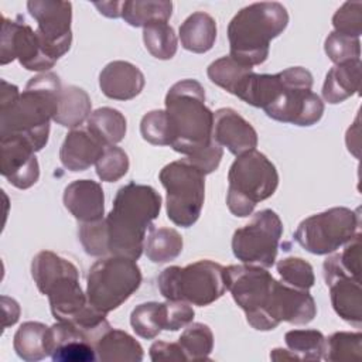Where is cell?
<instances>
[{"mask_svg": "<svg viewBox=\"0 0 362 362\" xmlns=\"http://www.w3.org/2000/svg\"><path fill=\"white\" fill-rule=\"evenodd\" d=\"M61 81L54 72L33 76L23 93L16 85L1 79L0 139L21 137L35 153L48 143L49 122L54 120L61 99Z\"/></svg>", "mask_w": 362, "mask_h": 362, "instance_id": "cell-1", "label": "cell"}, {"mask_svg": "<svg viewBox=\"0 0 362 362\" xmlns=\"http://www.w3.org/2000/svg\"><path fill=\"white\" fill-rule=\"evenodd\" d=\"M161 197L150 185L129 182L120 187L112 211L103 218L107 256L137 260L146 242V232L160 215Z\"/></svg>", "mask_w": 362, "mask_h": 362, "instance_id": "cell-2", "label": "cell"}, {"mask_svg": "<svg viewBox=\"0 0 362 362\" xmlns=\"http://www.w3.org/2000/svg\"><path fill=\"white\" fill-rule=\"evenodd\" d=\"M165 113L170 146L177 153L192 156L214 141V112L205 105V90L198 81L175 82L165 95Z\"/></svg>", "mask_w": 362, "mask_h": 362, "instance_id": "cell-3", "label": "cell"}, {"mask_svg": "<svg viewBox=\"0 0 362 362\" xmlns=\"http://www.w3.org/2000/svg\"><path fill=\"white\" fill-rule=\"evenodd\" d=\"M288 24L286 7L277 1H260L243 7L228 25L230 57L242 65L255 66L269 57L270 41Z\"/></svg>", "mask_w": 362, "mask_h": 362, "instance_id": "cell-4", "label": "cell"}, {"mask_svg": "<svg viewBox=\"0 0 362 362\" xmlns=\"http://www.w3.org/2000/svg\"><path fill=\"white\" fill-rule=\"evenodd\" d=\"M31 276L40 293L48 297L57 321L74 322L89 307L86 293L79 284V272L68 259L41 250L33 257Z\"/></svg>", "mask_w": 362, "mask_h": 362, "instance_id": "cell-5", "label": "cell"}, {"mask_svg": "<svg viewBox=\"0 0 362 362\" xmlns=\"http://www.w3.org/2000/svg\"><path fill=\"white\" fill-rule=\"evenodd\" d=\"M226 205L239 218L252 215L255 206L270 198L279 185L276 165L260 151L250 150L238 156L228 173Z\"/></svg>", "mask_w": 362, "mask_h": 362, "instance_id": "cell-6", "label": "cell"}, {"mask_svg": "<svg viewBox=\"0 0 362 362\" xmlns=\"http://www.w3.org/2000/svg\"><path fill=\"white\" fill-rule=\"evenodd\" d=\"M158 290L167 300H181L205 307L226 291L225 267L212 260H198L185 267H165L158 279Z\"/></svg>", "mask_w": 362, "mask_h": 362, "instance_id": "cell-7", "label": "cell"}, {"mask_svg": "<svg viewBox=\"0 0 362 362\" xmlns=\"http://www.w3.org/2000/svg\"><path fill=\"white\" fill-rule=\"evenodd\" d=\"M276 279L260 266L232 264L225 267L226 290L245 311L246 321L257 331H270L276 325L270 317Z\"/></svg>", "mask_w": 362, "mask_h": 362, "instance_id": "cell-8", "label": "cell"}, {"mask_svg": "<svg viewBox=\"0 0 362 362\" xmlns=\"http://www.w3.org/2000/svg\"><path fill=\"white\" fill-rule=\"evenodd\" d=\"M141 270L136 260L105 256L95 262L86 279V297L98 311L107 314L120 307L141 284Z\"/></svg>", "mask_w": 362, "mask_h": 362, "instance_id": "cell-9", "label": "cell"}, {"mask_svg": "<svg viewBox=\"0 0 362 362\" xmlns=\"http://www.w3.org/2000/svg\"><path fill=\"white\" fill-rule=\"evenodd\" d=\"M158 178L167 191L168 219L181 228L192 226L204 206L205 175L184 157L164 165Z\"/></svg>", "mask_w": 362, "mask_h": 362, "instance_id": "cell-10", "label": "cell"}, {"mask_svg": "<svg viewBox=\"0 0 362 362\" xmlns=\"http://www.w3.org/2000/svg\"><path fill=\"white\" fill-rule=\"evenodd\" d=\"M280 74L283 88L263 110L269 117L296 126H313L322 117L324 102L311 90L313 75L303 66H291Z\"/></svg>", "mask_w": 362, "mask_h": 362, "instance_id": "cell-11", "label": "cell"}, {"mask_svg": "<svg viewBox=\"0 0 362 362\" xmlns=\"http://www.w3.org/2000/svg\"><path fill=\"white\" fill-rule=\"evenodd\" d=\"M359 214L345 206H334L303 219L294 240L313 255H328L359 233Z\"/></svg>", "mask_w": 362, "mask_h": 362, "instance_id": "cell-12", "label": "cell"}, {"mask_svg": "<svg viewBox=\"0 0 362 362\" xmlns=\"http://www.w3.org/2000/svg\"><path fill=\"white\" fill-rule=\"evenodd\" d=\"M283 223L272 209L256 212L249 223L235 230L232 252L245 264L269 269L274 264L279 250Z\"/></svg>", "mask_w": 362, "mask_h": 362, "instance_id": "cell-13", "label": "cell"}, {"mask_svg": "<svg viewBox=\"0 0 362 362\" xmlns=\"http://www.w3.org/2000/svg\"><path fill=\"white\" fill-rule=\"evenodd\" d=\"M27 8L37 21L35 33L45 54L57 62L72 44V4L57 0H30Z\"/></svg>", "mask_w": 362, "mask_h": 362, "instance_id": "cell-14", "label": "cell"}, {"mask_svg": "<svg viewBox=\"0 0 362 362\" xmlns=\"http://www.w3.org/2000/svg\"><path fill=\"white\" fill-rule=\"evenodd\" d=\"M0 64L6 65L18 59L27 71H48L55 62L45 54L44 47L31 25L21 16L17 20L1 17Z\"/></svg>", "mask_w": 362, "mask_h": 362, "instance_id": "cell-15", "label": "cell"}, {"mask_svg": "<svg viewBox=\"0 0 362 362\" xmlns=\"http://www.w3.org/2000/svg\"><path fill=\"white\" fill-rule=\"evenodd\" d=\"M1 168L0 173L7 181L18 188L27 189L40 178V165L35 150L21 137L0 139Z\"/></svg>", "mask_w": 362, "mask_h": 362, "instance_id": "cell-16", "label": "cell"}, {"mask_svg": "<svg viewBox=\"0 0 362 362\" xmlns=\"http://www.w3.org/2000/svg\"><path fill=\"white\" fill-rule=\"evenodd\" d=\"M47 349L54 362H93L98 359L93 342L74 325L61 321L49 327Z\"/></svg>", "mask_w": 362, "mask_h": 362, "instance_id": "cell-17", "label": "cell"}, {"mask_svg": "<svg viewBox=\"0 0 362 362\" xmlns=\"http://www.w3.org/2000/svg\"><path fill=\"white\" fill-rule=\"evenodd\" d=\"M212 139L236 157L257 146L255 127L230 107H222L214 113Z\"/></svg>", "mask_w": 362, "mask_h": 362, "instance_id": "cell-18", "label": "cell"}, {"mask_svg": "<svg viewBox=\"0 0 362 362\" xmlns=\"http://www.w3.org/2000/svg\"><path fill=\"white\" fill-rule=\"evenodd\" d=\"M315 314V301L308 290L294 288L283 281H276L270 307V315L276 327L283 321L293 325H305L314 320Z\"/></svg>", "mask_w": 362, "mask_h": 362, "instance_id": "cell-19", "label": "cell"}, {"mask_svg": "<svg viewBox=\"0 0 362 362\" xmlns=\"http://www.w3.org/2000/svg\"><path fill=\"white\" fill-rule=\"evenodd\" d=\"M65 208L81 223L103 219L105 194L99 182L93 180H76L66 185L64 191Z\"/></svg>", "mask_w": 362, "mask_h": 362, "instance_id": "cell-20", "label": "cell"}, {"mask_svg": "<svg viewBox=\"0 0 362 362\" xmlns=\"http://www.w3.org/2000/svg\"><path fill=\"white\" fill-rule=\"evenodd\" d=\"M146 83L143 72L127 61H112L99 74L102 93L115 100H130L140 95Z\"/></svg>", "mask_w": 362, "mask_h": 362, "instance_id": "cell-21", "label": "cell"}, {"mask_svg": "<svg viewBox=\"0 0 362 362\" xmlns=\"http://www.w3.org/2000/svg\"><path fill=\"white\" fill-rule=\"evenodd\" d=\"M105 147L106 146L88 127L72 129L64 139L59 160L69 171H85L96 164Z\"/></svg>", "mask_w": 362, "mask_h": 362, "instance_id": "cell-22", "label": "cell"}, {"mask_svg": "<svg viewBox=\"0 0 362 362\" xmlns=\"http://www.w3.org/2000/svg\"><path fill=\"white\" fill-rule=\"evenodd\" d=\"M329 287L334 311L351 325L359 328L362 321V291L361 280L352 277H332L325 280Z\"/></svg>", "mask_w": 362, "mask_h": 362, "instance_id": "cell-23", "label": "cell"}, {"mask_svg": "<svg viewBox=\"0 0 362 362\" xmlns=\"http://www.w3.org/2000/svg\"><path fill=\"white\" fill-rule=\"evenodd\" d=\"M361 59L348 61L332 66L322 85V98L331 105L341 103L358 93L361 86Z\"/></svg>", "mask_w": 362, "mask_h": 362, "instance_id": "cell-24", "label": "cell"}, {"mask_svg": "<svg viewBox=\"0 0 362 362\" xmlns=\"http://www.w3.org/2000/svg\"><path fill=\"white\" fill-rule=\"evenodd\" d=\"M98 361L102 362H140L143 348L130 334L122 329H107L95 344Z\"/></svg>", "mask_w": 362, "mask_h": 362, "instance_id": "cell-25", "label": "cell"}, {"mask_svg": "<svg viewBox=\"0 0 362 362\" xmlns=\"http://www.w3.org/2000/svg\"><path fill=\"white\" fill-rule=\"evenodd\" d=\"M216 21L204 11H195L180 25L182 48L195 54L208 52L216 41Z\"/></svg>", "mask_w": 362, "mask_h": 362, "instance_id": "cell-26", "label": "cell"}, {"mask_svg": "<svg viewBox=\"0 0 362 362\" xmlns=\"http://www.w3.org/2000/svg\"><path fill=\"white\" fill-rule=\"evenodd\" d=\"M90 113V98L82 88L74 85L62 88L58 112L54 122L68 129H78L85 120L89 119Z\"/></svg>", "mask_w": 362, "mask_h": 362, "instance_id": "cell-27", "label": "cell"}, {"mask_svg": "<svg viewBox=\"0 0 362 362\" xmlns=\"http://www.w3.org/2000/svg\"><path fill=\"white\" fill-rule=\"evenodd\" d=\"M48 329L42 322L27 321L14 334L13 346L16 354L27 362L41 361L48 356Z\"/></svg>", "mask_w": 362, "mask_h": 362, "instance_id": "cell-28", "label": "cell"}, {"mask_svg": "<svg viewBox=\"0 0 362 362\" xmlns=\"http://www.w3.org/2000/svg\"><path fill=\"white\" fill-rule=\"evenodd\" d=\"M86 127L105 144L115 146L126 136V117L117 109L99 107L86 120Z\"/></svg>", "mask_w": 362, "mask_h": 362, "instance_id": "cell-29", "label": "cell"}, {"mask_svg": "<svg viewBox=\"0 0 362 362\" xmlns=\"http://www.w3.org/2000/svg\"><path fill=\"white\" fill-rule=\"evenodd\" d=\"M173 3L168 0H126L122 18L132 27H146L157 21H168Z\"/></svg>", "mask_w": 362, "mask_h": 362, "instance_id": "cell-30", "label": "cell"}, {"mask_svg": "<svg viewBox=\"0 0 362 362\" xmlns=\"http://www.w3.org/2000/svg\"><path fill=\"white\" fill-rule=\"evenodd\" d=\"M182 245V238L175 229L150 226L144 242V252L153 263H167L181 255Z\"/></svg>", "mask_w": 362, "mask_h": 362, "instance_id": "cell-31", "label": "cell"}, {"mask_svg": "<svg viewBox=\"0 0 362 362\" xmlns=\"http://www.w3.org/2000/svg\"><path fill=\"white\" fill-rule=\"evenodd\" d=\"M322 269L325 280L338 276L361 280V233H356L345 243L339 253L327 257Z\"/></svg>", "mask_w": 362, "mask_h": 362, "instance_id": "cell-32", "label": "cell"}, {"mask_svg": "<svg viewBox=\"0 0 362 362\" xmlns=\"http://www.w3.org/2000/svg\"><path fill=\"white\" fill-rule=\"evenodd\" d=\"M284 342L294 361H320L325 349V337L317 329H291Z\"/></svg>", "mask_w": 362, "mask_h": 362, "instance_id": "cell-33", "label": "cell"}, {"mask_svg": "<svg viewBox=\"0 0 362 362\" xmlns=\"http://www.w3.org/2000/svg\"><path fill=\"white\" fill-rule=\"evenodd\" d=\"M178 344L187 361L209 359L214 349V334L206 324L191 322L182 331Z\"/></svg>", "mask_w": 362, "mask_h": 362, "instance_id": "cell-34", "label": "cell"}, {"mask_svg": "<svg viewBox=\"0 0 362 362\" xmlns=\"http://www.w3.org/2000/svg\"><path fill=\"white\" fill-rule=\"evenodd\" d=\"M146 49L157 59H171L178 47L174 28L167 21H157L143 28Z\"/></svg>", "mask_w": 362, "mask_h": 362, "instance_id": "cell-35", "label": "cell"}, {"mask_svg": "<svg viewBox=\"0 0 362 362\" xmlns=\"http://www.w3.org/2000/svg\"><path fill=\"white\" fill-rule=\"evenodd\" d=\"M252 71L253 69L250 66L239 64L230 55H225L214 61L208 66L206 74L211 82L233 95L240 82L245 79V76Z\"/></svg>", "mask_w": 362, "mask_h": 362, "instance_id": "cell-36", "label": "cell"}, {"mask_svg": "<svg viewBox=\"0 0 362 362\" xmlns=\"http://www.w3.org/2000/svg\"><path fill=\"white\" fill-rule=\"evenodd\" d=\"M362 356V334L339 331L325 338L322 358L325 361H359Z\"/></svg>", "mask_w": 362, "mask_h": 362, "instance_id": "cell-37", "label": "cell"}, {"mask_svg": "<svg viewBox=\"0 0 362 362\" xmlns=\"http://www.w3.org/2000/svg\"><path fill=\"white\" fill-rule=\"evenodd\" d=\"M130 325L140 338H156L164 329L163 303L148 301L139 304L130 314Z\"/></svg>", "mask_w": 362, "mask_h": 362, "instance_id": "cell-38", "label": "cell"}, {"mask_svg": "<svg viewBox=\"0 0 362 362\" xmlns=\"http://www.w3.org/2000/svg\"><path fill=\"white\" fill-rule=\"evenodd\" d=\"M276 270L283 283L300 290H310L314 283L313 266L301 257H284L276 263Z\"/></svg>", "mask_w": 362, "mask_h": 362, "instance_id": "cell-39", "label": "cell"}, {"mask_svg": "<svg viewBox=\"0 0 362 362\" xmlns=\"http://www.w3.org/2000/svg\"><path fill=\"white\" fill-rule=\"evenodd\" d=\"M95 165L96 174L102 181L115 182L127 174L130 163L123 148L116 146H106Z\"/></svg>", "mask_w": 362, "mask_h": 362, "instance_id": "cell-40", "label": "cell"}, {"mask_svg": "<svg viewBox=\"0 0 362 362\" xmlns=\"http://www.w3.org/2000/svg\"><path fill=\"white\" fill-rule=\"evenodd\" d=\"M324 49L328 58L335 64L361 59V41L337 31L328 34L324 42Z\"/></svg>", "mask_w": 362, "mask_h": 362, "instance_id": "cell-41", "label": "cell"}, {"mask_svg": "<svg viewBox=\"0 0 362 362\" xmlns=\"http://www.w3.org/2000/svg\"><path fill=\"white\" fill-rule=\"evenodd\" d=\"M141 137L154 146H170V126L165 110L157 109L146 113L140 122Z\"/></svg>", "mask_w": 362, "mask_h": 362, "instance_id": "cell-42", "label": "cell"}, {"mask_svg": "<svg viewBox=\"0 0 362 362\" xmlns=\"http://www.w3.org/2000/svg\"><path fill=\"white\" fill-rule=\"evenodd\" d=\"M334 31L359 38L362 34V1H345L332 17Z\"/></svg>", "mask_w": 362, "mask_h": 362, "instance_id": "cell-43", "label": "cell"}, {"mask_svg": "<svg viewBox=\"0 0 362 362\" xmlns=\"http://www.w3.org/2000/svg\"><path fill=\"white\" fill-rule=\"evenodd\" d=\"M78 236L88 255L98 256V257L107 256L103 219L96 222H89V223H81Z\"/></svg>", "mask_w": 362, "mask_h": 362, "instance_id": "cell-44", "label": "cell"}, {"mask_svg": "<svg viewBox=\"0 0 362 362\" xmlns=\"http://www.w3.org/2000/svg\"><path fill=\"white\" fill-rule=\"evenodd\" d=\"M194 308L187 301L167 300L163 303V325L167 331H178L192 322Z\"/></svg>", "mask_w": 362, "mask_h": 362, "instance_id": "cell-45", "label": "cell"}, {"mask_svg": "<svg viewBox=\"0 0 362 362\" xmlns=\"http://www.w3.org/2000/svg\"><path fill=\"white\" fill-rule=\"evenodd\" d=\"M223 150L222 147L214 140L206 148L192 154V156H185L204 175L211 174L215 171L222 160Z\"/></svg>", "mask_w": 362, "mask_h": 362, "instance_id": "cell-46", "label": "cell"}, {"mask_svg": "<svg viewBox=\"0 0 362 362\" xmlns=\"http://www.w3.org/2000/svg\"><path fill=\"white\" fill-rule=\"evenodd\" d=\"M150 359L158 361H187L181 345L177 342L157 341L150 346Z\"/></svg>", "mask_w": 362, "mask_h": 362, "instance_id": "cell-47", "label": "cell"}, {"mask_svg": "<svg viewBox=\"0 0 362 362\" xmlns=\"http://www.w3.org/2000/svg\"><path fill=\"white\" fill-rule=\"evenodd\" d=\"M1 305H3V314H4L3 328H7L8 325H13L17 322L20 317V307L16 300L7 296H1Z\"/></svg>", "mask_w": 362, "mask_h": 362, "instance_id": "cell-48", "label": "cell"}, {"mask_svg": "<svg viewBox=\"0 0 362 362\" xmlns=\"http://www.w3.org/2000/svg\"><path fill=\"white\" fill-rule=\"evenodd\" d=\"M95 7L99 10L100 14L110 17V18H119L122 17V10L124 1H102V3H93Z\"/></svg>", "mask_w": 362, "mask_h": 362, "instance_id": "cell-49", "label": "cell"}]
</instances>
